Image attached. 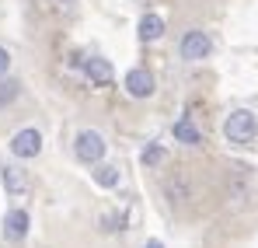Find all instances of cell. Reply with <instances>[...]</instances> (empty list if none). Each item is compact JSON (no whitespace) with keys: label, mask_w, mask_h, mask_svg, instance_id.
Segmentation results:
<instances>
[{"label":"cell","mask_w":258,"mask_h":248,"mask_svg":"<svg viewBox=\"0 0 258 248\" xmlns=\"http://www.w3.org/2000/svg\"><path fill=\"white\" fill-rule=\"evenodd\" d=\"M59 4H74V0H59Z\"/></svg>","instance_id":"cell-16"},{"label":"cell","mask_w":258,"mask_h":248,"mask_svg":"<svg viewBox=\"0 0 258 248\" xmlns=\"http://www.w3.org/2000/svg\"><path fill=\"white\" fill-rule=\"evenodd\" d=\"M255 133H258V119L248 109H237V112H230V116L223 119V136H227L230 143H237V147H248V143L255 140Z\"/></svg>","instance_id":"cell-1"},{"label":"cell","mask_w":258,"mask_h":248,"mask_svg":"<svg viewBox=\"0 0 258 248\" xmlns=\"http://www.w3.org/2000/svg\"><path fill=\"white\" fill-rule=\"evenodd\" d=\"M18 94H21V84L14 77H0V109H11L18 102Z\"/></svg>","instance_id":"cell-12"},{"label":"cell","mask_w":258,"mask_h":248,"mask_svg":"<svg viewBox=\"0 0 258 248\" xmlns=\"http://www.w3.org/2000/svg\"><path fill=\"white\" fill-rule=\"evenodd\" d=\"M84 74H87V81H91V84H108L115 70H112V63H108V60H101V56H91V60L84 63Z\"/></svg>","instance_id":"cell-9"},{"label":"cell","mask_w":258,"mask_h":248,"mask_svg":"<svg viewBox=\"0 0 258 248\" xmlns=\"http://www.w3.org/2000/svg\"><path fill=\"white\" fill-rule=\"evenodd\" d=\"M126 91L133 94V98H150L154 94V77L147 74V70H129L126 74Z\"/></svg>","instance_id":"cell-5"},{"label":"cell","mask_w":258,"mask_h":248,"mask_svg":"<svg viewBox=\"0 0 258 248\" xmlns=\"http://www.w3.org/2000/svg\"><path fill=\"white\" fill-rule=\"evenodd\" d=\"M28 224H32V220H28L25 210H11V213L4 217V234H7L11 241H21V238L28 234Z\"/></svg>","instance_id":"cell-7"},{"label":"cell","mask_w":258,"mask_h":248,"mask_svg":"<svg viewBox=\"0 0 258 248\" xmlns=\"http://www.w3.org/2000/svg\"><path fill=\"white\" fill-rule=\"evenodd\" d=\"M74 154H77V161H84L91 168L101 165V158H105V136L94 133V129H81L77 140H74Z\"/></svg>","instance_id":"cell-3"},{"label":"cell","mask_w":258,"mask_h":248,"mask_svg":"<svg viewBox=\"0 0 258 248\" xmlns=\"http://www.w3.org/2000/svg\"><path fill=\"white\" fill-rule=\"evenodd\" d=\"M140 161H143V165H147V168H157V165H161V161H164V151H161L157 143H150V147H147V151L140 154Z\"/></svg>","instance_id":"cell-13"},{"label":"cell","mask_w":258,"mask_h":248,"mask_svg":"<svg viewBox=\"0 0 258 248\" xmlns=\"http://www.w3.org/2000/svg\"><path fill=\"white\" fill-rule=\"evenodd\" d=\"M147 248H164V245L161 241H147Z\"/></svg>","instance_id":"cell-15"},{"label":"cell","mask_w":258,"mask_h":248,"mask_svg":"<svg viewBox=\"0 0 258 248\" xmlns=\"http://www.w3.org/2000/svg\"><path fill=\"white\" fill-rule=\"evenodd\" d=\"M7 70H11V53L7 45H0V77H7Z\"/></svg>","instance_id":"cell-14"},{"label":"cell","mask_w":258,"mask_h":248,"mask_svg":"<svg viewBox=\"0 0 258 248\" xmlns=\"http://www.w3.org/2000/svg\"><path fill=\"white\" fill-rule=\"evenodd\" d=\"M178 53H181L185 63H199V60H206V56L213 53V39H210V32H203V28H188V32L181 35Z\"/></svg>","instance_id":"cell-2"},{"label":"cell","mask_w":258,"mask_h":248,"mask_svg":"<svg viewBox=\"0 0 258 248\" xmlns=\"http://www.w3.org/2000/svg\"><path fill=\"white\" fill-rule=\"evenodd\" d=\"M94 182L101 185V189H115L119 185V168H112V165H94Z\"/></svg>","instance_id":"cell-11"},{"label":"cell","mask_w":258,"mask_h":248,"mask_svg":"<svg viewBox=\"0 0 258 248\" xmlns=\"http://www.w3.org/2000/svg\"><path fill=\"white\" fill-rule=\"evenodd\" d=\"M171 133H174V140L185 143V147H199V143H203V133L196 129V123H192L188 116H181V119L171 126Z\"/></svg>","instance_id":"cell-8"},{"label":"cell","mask_w":258,"mask_h":248,"mask_svg":"<svg viewBox=\"0 0 258 248\" xmlns=\"http://www.w3.org/2000/svg\"><path fill=\"white\" fill-rule=\"evenodd\" d=\"M164 35V18L161 14H143L140 18V39L143 42H154Z\"/></svg>","instance_id":"cell-10"},{"label":"cell","mask_w":258,"mask_h":248,"mask_svg":"<svg viewBox=\"0 0 258 248\" xmlns=\"http://www.w3.org/2000/svg\"><path fill=\"white\" fill-rule=\"evenodd\" d=\"M11 154H14V158H21V161L39 158V154H42V133H39L35 126L18 129V133L11 136Z\"/></svg>","instance_id":"cell-4"},{"label":"cell","mask_w":258,"mask_h":248,"mask_svg":"<svg viewBox=\"0 0 258 248\" xmlns=\"http://www.w3.org/2000/svg\"><path fill=\"white\" fill-rule=\"evenodd\" d=\"M4 189H7V196H25V192H28V175H25V168L4 165Z\"/></svg>","instance_id":"cell-6"}]
</instances>
